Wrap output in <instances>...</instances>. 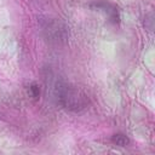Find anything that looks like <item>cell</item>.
Here are the masks:
<instances>
[{
	"mask_svg": "<svg viewBox=\"0 0 155 155\" xmlns=\"http://www.w3.org/2000/svg\"><path fill=\"white\" fill-rule=\"evenodd\" d=\"M51 88L56 102L67 110L79 111L87 105V97L82 91L64 80H54Z\"/></svg>",
	"mask_w": 155,
	"mask_h": 155,
	"instance_id": "1",
	"label": "cell"
},
{
	"mask_svg": "<svg viewBox=\"0 0 155 155\" xmlns=\"http://www.w3.org/2000/svg\"><path fill=\"white\" fill-rule=\"evenodd\" d=\"M42 31H45V35L47 38H51V40H64L65 39V28L57 21H50L48 18L45 19L41 23Z\"/></svg>",
	"mask_w": 155,
	"mask_h": 155,
	"instance_id": "2",
	"label": "cell"
},
{
	"mask_svg": "<svg viewBox=\"0 0 155 155\" xmlns=\"http://www.w3.org/2000/svg\"><path fill=\"white\" fill-rule=\"evenodd\" d=\"M113 142L116 144V145H120V147H126L128 143H130V139L125 136V134H121V133H117V134H114L113 136Z\"/></svg>",
	"mask_w": 155,
	"mask_h": 155,
	"instance_id": "3",
	"label": "cell"
},
{
	"mask_svg": "<svg viewBox=\"0 0 155 155\" xmlns=\"http://www.w3.org/2000/svg\"><path fill=\"white\" fill-rule=\"evenodd\" d=\"M29 90H30V94L34 97V98H36L38 96H39V87H38V85H35V84H33L30 87H29Z\"/></svg>",
	"mask_w": 155,
	"mask_h": 155,
	"instance_id": "4",
	"label": "cell"
}]
</instances>
